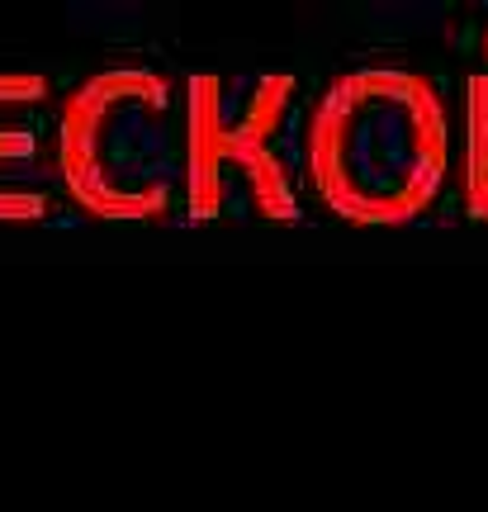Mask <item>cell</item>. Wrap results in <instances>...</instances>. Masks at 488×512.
Listing matches in <instances>:
<instances>
[{
  "label": "cell",
  "mask_w": 488,
  "mask_h": 512,
  "mask_svg": "<svg viewBox=\"0 0 488 512\" xmlns=\"http://www.w3.org/2000/svg\"><path fill=\"white\" fill-rule=\"evenodd\" d=\"M455 171L451 100L422 67L365 62L327 76L299 124V176L332 219L408 228Z\"/></svg>",
  "instance_id": "cell-1"
},
{
  "label": "cell",
  "mask_w": 488,
  "mask_h": 512,
  "mask_svg": "<svg viewBox=\"0 0 488 512\" xmlns=\"http://www.w3.org/2000/svg\"><path fill=\"white\" fill-rule=\"evenodd\" d=\"M62 195L100 223H166L181 209V81L162 67H95L57 100Z\"/></svg>",
  "instance_id": "cell-2"
},
{
  "label": "cell",
  "mask_w": 488,
  "mask_h": 512,
  "mask_svg": "<svg viewBox=\"0 0 488 512\" xmlns=\"http://www.w3.org/2000/svg\"><path fill=\"white\" fill-rule=\"evenodd\" d=\"M299 81L285 72L181 81V214L185 223L256 219L304 223V176L294 147Z\"/></svg>",
  "instance_id": "cell-3"
},
{
  "label": "cell",
  "mask_w": 488,
  "mask_h": 512,
  "mask_svg": "<svg viewBox=\"0 0 488 512\" xmlns=\"http://www.w3.org/2000/svg\"><path fill=\"white\" fill-rule=\"evenodd\" d=\"M53 76L0 72V223H43L53 214Z\"/></svg>",
  "instance_id": "cell-4"
},
{
  "label": "cell",
  "mask_w": 488,
  "mask_h": 512,
  "mask_svg": "<svg viewBox=\"0 0 488 512\" xmlns=\"http://www.w3.org/2000/svg\"><path fill=\"white\" fill-rule=\"evenodd\" d=\"M455 162L465 214L488 223V72H474L465 81V128L455 143Z\"/></svg>",
  "instance_id": "cell-5"
},
{
  "label": "cell",
  "mask_w": 488,
  "mask_h": 512,
  "mask_svg": "<svg viewBox=\"0 0 488 512\" xmlns=\"http://www.w3.org/2000/svg\"><path fill=\"white\" fill-rule=\"evenodd\" d=\"M479 53L488 57V19H484V29H479Z\"/></svg>",
  "instance_id": "cell-6"
}]
</instances>
